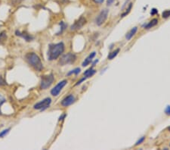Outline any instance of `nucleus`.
<instances>
[{"mask_svg": "<svg viewBox=\"0 0 170 150\" xmlns=\"http://www.w3.org/2000/svg\"><path fill=\"white\" fill-rule=\"evenodd\" d=\"M51 103L52 99L50 98H45L43 100L35 104L34 106H33V108L36 110H40V111H44V110H45L50 106Z\"/></svg>", "mask_w": 170, "mask_h": 150, "instance_id": "39448f33", "label": "nucleus"}, {"mask_svg": "<svg viewBox=\"0 0 170 150\" xmlns=\"http://www.w3.org/2000/svg\"><path fill=\"white\" fill-rule=\"evenodd\" d=\"M86 23V20H85V18L83 17H81L78 21H76L73 25L70 27V30H79V29H81Z\"/></svg>", "mask_w": 170, "mask_h": 150, "instance_id": "6e6552de", "label": "nucleus"}, {"mask_svg": "<svg viewBox=\"0 0 170 150\" xmlns=\"http://www.w3.org/2000/svg\"><path fill=\"white\" fill-rule=\"evenodd\" d=\"M9 131H10V128H8V129L4 130V131H2V132L0 133V138H2V137H4L5 136L6 134L9 132Z\"/></svg>", "mask_w": 170, "mask_h": 150, "instance_id": "aec40b11", "label": "nucleus"}, {"mask_svg": "<svg viewBox=\"0 0 170 150\" xmlns=\"http://www.w3.org/2000/svg\"><path fill=\"white\" fill-rule=\"evenodd\" d=\"M95 3H98V4H102V3L104 2L105 0H93Z\"/></svg>", "mask_w": 170, "mask_h": 150, "instance_id": "bb28decb", "label": "nucleus"}, {"mask_svg": "<svg viewBox=\"0 0 170 150\" xmlns=\"http://www.w3.org/2000/svg\"><path fill=\"white\" fill-rule=\"evenodd\" d=\"M5 102V99L4 96L0 94V114H2V111H1V106L2 105L3 103Z\"/></svg>", "mask_w": 170, "mask_h": 150, "instance_id": "a211bd4d", "label": "nucleus"}, {"mask_svg": "<svg viewBox=\"0 0 170 150\" xmlns=\"http://www.w3.org/2000/svg\"><path fill=\"white\" fill-rule=\"evenodd\" d=\"M157 24H158V20H157V18H154V19L151 20V21H150V22L148 23V24H147L146 26H145V28H146V29L152 28L153 27L156 26Z\"/></svg>", "mask_w": 170, "mask_h": 150, "instance_id": "4468645a", "label": "nucleus"}, {"mask_svg": "<svg viewBox=\"0 0 170 150\" xmlns=\"http://www.w3.org/2000/svg\"><path fill=\"white\" fill-rule=\"evenodd\" d=\"M95 74V70H93L92 68H89V69H88V70H87V71H85V72H84V77L82 78V79H81L80 80L78 81V82L76 84V86L79 85V84H80L82 82V81L88 79V78H89V77H92Z\"/></svg>", "mask_w": 170, "mask_h": 150, "instance_id": "9b49d317", "label": "nucleus"}, {"mask_svg": "<svg viewBox=\"0 0 170 150\" xmlns=\"http://www.w3.org/2000/svg\"><path fill=\"white\" fill-rule=\"evenodd\" d=\"M60 25H61V30H60V31H59V32H58V33H57V35H59V34H60V33H62V32H63V31H64V30H65V28H66V27H67V25H66V24H64V22H63V21H61V23H60Z\"/></svg>", "mask_w": 170, "mask_h": 150, "instance_id": "f3484780", "label": "nucleus"}, {"mask_svg": "<svg viewBox=\"0 0 170 150\" xmlns=\"http://www.w3.org/2000/svg\"><path fill=\"white\" fill-rule=\"evenodd\" d=\"M119 53V49H116L115 51L109 54V56H108V59H110V60H112L113 59H114V58L117 56L118 53Z\"/></svg>", "mask_w": 170, "mask_h": 150, "instance_id": "2eb2a0df", "label": "nucleus"}, {"mask_svg": "<svg viewBox=\"0 0 170 150\" xmlns=\"http://www.w3.org/2000/svg\"><path fill=\"white\" fill-rule=\"evenodd\" d=\"M108 9H104L102 12H100V14L98 15V16L96 18L95 23L97 25L101 26L102 24H103L105 23V21H106L108 18Z\"/></svg>", "mask_w": 170, "mask_h": 150, "instance_id": "423d86ee", "label": "nucleus"}, {"mask_svg": "<svg viewBox=\"0 0 170 150\" xmlns=\"http://www.w3.org/2000/svg\"><path fill=\"white\" fill-rule=\"evenodd\" d=\"M145 137H142V138H140L138 140L137 142H136L135 146H138V145L142 144V143H143L144 141H145Z\"/></svg>", "mask_w": 170, "mask_h": 150, "instance_id": "b1692460", "label": "nucleus"}, {"mask_svg": "<svg viewBox=\"0 0 170 150\" xmlns=\"http://www.w3.org/2000/svg\"><path fill=\"white\" fill-rule=\"evenodd\" d=\"M55 80L54 76L52 74H50L48 75H43L41 77V84L40 87L42 90H46L48 89L52 84H53Z\"/></svg>", "mask_w": 170, "mask_h": 150, "instance_id": "7ed1b4c3", "label": "nucleus"}, {"mask_svg": "<svg viewBox=\"0 0 170 150\" xmlns=\"http://www.w3.org/2000/svg\"><path fill=\"white\" fill-rule=\"evenodd\" d=\"M65 116H66V114H63L62 116H61V117H60V118H59V121L63 120V119H64V118H65Z\"/></svg>", "mask_w": 170, "mask_h": 150, "instance_id": "c85d7f7f", "label": "nucleus"}, {"mask_svg": "<svg viewBox=\"0 0 170 150\" xmlns=\"http://www.w3.org/2000/svg\"><path fill=\"white\" fill-rule=\"evenodd\" d=\"M64 51V44L58 43L56 44H50L48 46V59L49 61L55 60Z\"/></svg>", "mask_w": 170, "mask_h": 150, "instance_id": "f257e3e1", "label": "nucleus"}, {"mask_svg": "<svg viewBox=\"0 0 170 150\" xmlns=\"http://www.w3.org/2000/svg\"><path fill=\"white\" fill-rule=\"evenodd\" d=\"M169 131H170V127H169Z\"/></svg>", "mask_w": 170, "mask_h": 150, "instance_id": "c756f323", "label": "nucleus"}, {"mask_svg": "<svg viewBox=\"0 0 170 150\" xmlns=\"http://www.w3.org/2000/svg\"><path fill=\"white\" fill-rule=\"evenodd\" d=\"M95 55H96V53H91V54L89 55V56H88V57L86 58V59H85V61H84L83 62H82V66L83 67H85V66H87L88 65H89L90 63H91V62L92 61V59H93V58L95 56Z\"/></svg>", "mask_w": 170, "mask_h": 150, "instance_id": "f8f14e48", "label": "nucleus"}, {"mask_svg": "<svg viewBox=\"0 0 170 150\" xmlns=\"http://www.w3.org/2000/svg\"><path fill=\"white\" fill-rule=\"evenodd\" d=\"M137 30H138V27H133V28L132 29V30H130L128 33H127L126 36H125V38H126L127 40H130V39H132V36L135 34L136 32H137Z\"/></svg>", "mask_w": 170, "mask_h": 150, "instance_id": "ddd939ff", "label": "nucleus"}, {"mask_svg": "<svg viewBox=\"0 0 170 150\" xmlns=\"http://www.w3.org/2000/svg\"><path fill=\"white\" fill-rule=\"evenodd\" d=\"M165 113H166L167 115H170V105H168V106L166 107V110H165Z\"/></svg>", "mask_w": 170, "mask_h": 150, "instance_id": "393cba45", "label": "nucleus"}, {"mask_svg": "<svg viewBox=\"0 0 170 150\" xmlns=\"http://www.w3.org/2000/svg\"><path fill=\"white\" fill-rule=\"evenodd\" d=\"M113 2H114V0H108V1H107V5H111Z\"/></svg>", "mask_w": 170, "mask_h": 150, "instance_id": "cd10ccee", "label": "nucleus"}, {"mask_svg": "<svg viewBox=\"0 0 170 150\" xmlns=\"http://www.w3.org/2000/svg\"><path fill=\"white\" fill-rule=\"evenodd\" d=\"M15 34H16L17 36L22 37L23 39H25L27 42H30V41H32L33 39V36H32L30 33H28L26 31L21 32V31H18V30H16Z\"/></svg>", "mask_w": 170, "mask_h": 150, "instance_id": "9d476101", "label": "nucleus"}, {"mask_svg": "<svg viewBox=\"0 0 170 150\" xmlns=\"http://www.w3.org/2000/svg\"><path fill=\"white\" fill-rule=\"evenodd\" d=\"M7 85V83L5 80L4 78L2 77V75H0V86H5Z\"/></svg>", "mask_w": 170, "mask_h": 150, "instance_id": "5701e85b", "label": "nucleus"}, {"mask_svg": "<svg viewBox=\"0 0 170 150\" xmlns=\"http://www.w3.org/2000/svg\"><path fill=\"white\" fill-rule=\"evenodd\" d=\"M76 60V55L73 54V53H67V54L64 55V56L60 59L59 64L60 65H69V64L74 63Z\"/></svg>", "mask_w": 170, "mask_h": 150, "instance_id": "20e7f679", "label": "nucleus"}, {"mask_svg": "<svg viewBox=\"0 0 170 150\" xmlns=\"http://www.w3.org/2000/svg\"><path fill=\"white\" fill-rule=\"evenodd\" d=\"M157 13H158V11H157V9H153L151 12V14L152 15H156V14H157Z\"/></svg>", "mask_w": 170, "mask_h": 150, "instance_id": "a878e982", "label": "nucleus"}, {"mask_svg": "<svg viewBox=\"0 0 170 150\" xmlns=\"http://www.w3.org/2000/svg\"><path fill=\"white\" fill-rule=\"evenodd\" d=\"M26 60L36 71H41L43 69V65L39 56L34 53H28L25 56Z\"/></svg>", "mask_w": 170, "mask_h": 150, "instance_id": "f03ea898", "label": "nucleus"}, {"mask_svg": "<svg viewBox=\"0 0 170 150\" xmlns=\"http://www.w3.org/2000/svg\"><path fill=\"white\" fill-rule=\"evenodd\" d=\"M6 39H7V35H6V33L5 31L2 32V33H0V44H2Z\"/></svg>", "mask_w": 170, "mask_h": 150, "instance_id": "dca6fc26", "label": "nucleus"}, {"mask_svg": "<svg viewBox=\"0 0 170 150\" xmlns=\"http://www.w3.org/2000/svg\"><path fill=\"white\" fill-rule=\"evenodd\" d=\"M75 98L73 95H69L67 97L64 98L62 101H61V105L64 107H67L69 105H72L74 102Z\"/></svg>", "mask_w": 170, "mask_h": 150, "instance_id": "1a4fd4ad", "label": "nucleus"}, {"mask_svg": "<svg viewBox=\"0 0 170 150\" xmlns=\"http://www.w3.org/2000/svg\"><path fill=\"white\" fill-rule=\"evenodd\" d=\"M169 16H170V10L165 11V12H163V14H162V17H163V18H169Z\"/></svg>", "mask_w": 170, "mask_h": 150, "instance_id": "6ab92c4d", "label": "nucleus"}, {"mask_svg": "<svg viewBox=\"0 0 170 150\" xmlns=\"http://www.w3.org/2000/svg\"><path fill=\"white\" fill-rule=\"evenodd\" d=\"M132 3H130L129 4V5H128V9H127V10L128 11H126V12H125V13H123L122 15V17H125V15H128V13H129L130 12V11H131V9H132Z\"/></svg>", "mask_w": 170, "mask_h": 150, "instance_id": "412c9836", "label": "nucleus"}, {"mask_svg": "<svg viewBox=\"0 0 170 150\" xmlns=\"http://www.w3.org/2000/svg\"><path fill=\"white\" fill-rule=\"evenodd\" d=\"M80 72V69L79 68H76V69H74V70H73V71H71L70 72H69L68 74H67V75H70V74H78Z\"/></svg>", "mask_w": 170, "mask_h": 150, "instance_id": "4be33fe9", "label": "nucleus"}, {"mask_svg": "<svg viewBox=\"0 0 170 150\" xmlns=\"http://www.w3.org/2000/svg\"><path fill=\"white\" fill-rule=\"evenodd\" d=\"M67 84V81L65 80L58 83V84H57L55 87L54 88H53L52 90H51L52 95V96H58V94L60 93V92L61 91V90L64 88V87Z\"/></svg>", "mask_w": 170, "mask_h": 150, "instance_id": "0eeeda50", "label": "nucleus"}]
</instances>
